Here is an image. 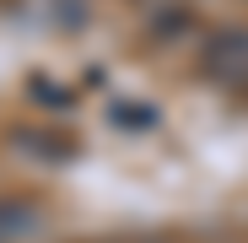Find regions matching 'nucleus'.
<instances>
[{
    "label": "nucleus",
    "mask_w": 248,
    "mask_h": 243,
    "mask_svg": "<svg viewBox=\"0 0 248 243\" xmlns=\"http://www.w3.org/2000/svg\"><path fill=\"white\" fill-rule=\"evenodd\" d=\"M38 232V211L22 206V200H0V243H16Z\"/></svg>",
    "instance_id": "3"
},
{
    "label": "nucleus",
    "mask_w": 248,
    "mask_h": 243,
    "mask_svg": "<svg viewBox=\"0 0 248 243\" xmlns=\"http://www.w3.org/2000/svg\"><path fill=\"white\" fill-rule=\"evenodd\" d=\"M38 11H44V22H54V27H87L92 22L87 0H38Z\"/></svg>",
    "instance_id": "4"
},
{
    "label": "nucleus",
    "mask_w": 248,
    "mask_h": 243,
    "mask_svg": "<svg viewBox=\"0 0 248 243\" xmlns=\"http://www.w3.org/2000/svg\"><path fill=\"white\" fill-rule=\"evenodd\" d=\"M108 125L113 130H124V135H151L156 125H162V113L146 103V97H108Z\"/></svg>",
    "instance_id": "2"
},
{
    "label": "nucleus",
    "mask_w": 248,
    "mask_h": 243,
    "mask_svg": "<svg viewBox=\"0 0 248 243\" xmlns=\"http://www.w3.org/2000/svg\"><path fill=\"white\" fill-rule=\"evenodd\" d=\"M200 65H205L211 81H221V87H248V32H243V27L216 32L211 44H205Z\"/></svg>",
    "instance_id": "1"
}]
</instances>
